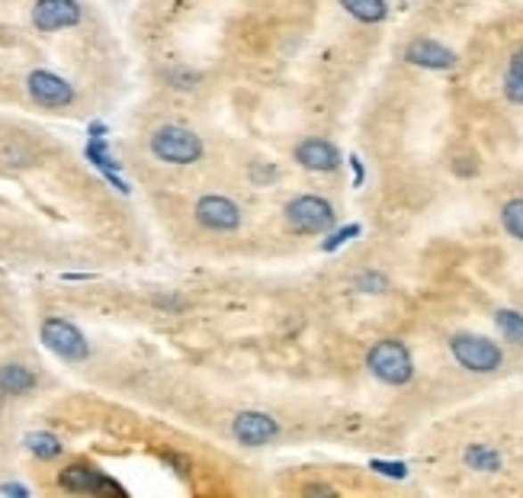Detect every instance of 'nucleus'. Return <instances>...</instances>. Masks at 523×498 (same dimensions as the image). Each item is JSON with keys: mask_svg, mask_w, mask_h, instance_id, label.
I'll return each mask as SVG.
<instances>
[{"mask_svg": "<svg viewBox=\"0 0 523 498\" xmlns=\"http://www.w3.org/2000/svg\"><path fill=\"white\" fill-rule=\"evenodd\" d=\"M450 351H453V357H456V363H462V367L472 369V373H491V369H498L501 361H504L501 347L494 344L491 337L469 335V331L450 337Z\"/></svg>", "mask_w": 523, "mask_h": 498, "instance_id": "6", "label": "nucleus"}, {"mask_svg": "<svg viewBox=\"0 0 523 498\" xmlns=\"http://www.w3.org/2000/svg\"><path fill=\"white\" fill-rule=\"evenodd\" d=\"M0 492H4V495H20V498L29 495V489H26V486H17V482H7V486H0Z\"/></svg>", "mask_w": 523, "mask_h": 498, "instance_id": "28", "label": "nucleus"}, {"mask_svg": "<svg viewBox=\"0 0 523 498\" xmlns=\"http://www.w3.org/2000/svg\"><path fill=\"white\" fill-rule=\"evenodd\" d=\"M0 389L7 395H29L36 389V373L23 363H4L0 367Z\"/></svg>", "mask_w": 523, "mask_h": 498, "instance_id": "14", "label": "nucleus"}, {"mask_svg": "<svg viewBox=\"0 0 523 498\" xmlns=\"http://www.w3.org/2000/svg\"><path fill=\"white\" fill-rule=\"evenodd\" d=\"M274 177H276L274 164H270V168H260V164L254 168V180H257V184H266V180H274Z\"/></svg>", "mask_w": 523, "mask_h": 498, "instance_id": "27", "label": "nucleus"}, {"mask_svg": "<svg viewBox=\"0 0 523 498\" xmlns=\"http://www.w3.org/2000/svg\"><path fill=\"white\" fill-rule=\"evenodd\" d=\"M356 235H360V225H344V228H340V232H334V235H331L328 241H324L322 248H324V251H338L340 245H344V241L356 238Z\"/></svg>", "mask_w": 523, "mask_h": 498, "instance_id": "23", "label": "nucleus"}, {"mask_svg": "<svg viewBox=\"0 0 523 498\" xmlns=\"http://www.w3.org/2000/svg\"><path fill=\"white\" fill-rule=\"evenodd\" d=\"M29 20L39 32L74 29L84 20V7L78 0H36L33 10H29Z\"/></svg>", "mask_w": 523, "mask_h": 498, "instance_id": "9", "label": "nucleus"}, {"mask_svg": "<svg viewBox=\"0 0 523 498\" xmlns=\"http://www.w3.org/2000/svg\"><path fill=\"white\" fill-rule=\"evenodd\" d=\"M39 337H42V344L49 347L55 357H61V361H68V363H81L90 357V344H87V337H84V331L78 328V325H71L68 319L49 315V319L39 325Z\"/></svg>", "mask_w": 523, "mask_h": 498, "instance_id": "3", "label": "nucleus"}, {"mask_svg": "<svg viewBox=\"0 0 523 498\" xmlns=\"http://www.w3.org/2000/svg\"><path fill=\"white\" fill-rule=\"evenodd\" d=\"M26 94L36 106L42 110H68L78 100V90H74L71 80H65L61 74L45 71V68H36L26 78Z\"/></svg>", "mask_w": 523, "mask_h": 498, "instance_id": "5", "label": "nucleus"}, {"mask_svg": "<svg viewBox=\"0 0 523 498\" xmlns=\"http://www.w3.org/2000/svg\"><path fill=\"white\" fill-rule=\"evenodd\" d=\"M148 148L161 164H196L202 158V138L196 136L193 129L177 126V122H168V126H158L148 138Z\"/></svg>", "mask_w": 523, "mask_h": 498, "instance_id": "1", "label": "nucleus"}, {"mask_svg": "<svg viewBox=\"0 0 523 498\" xmlns=\"http://www.w3.org/2000/svg\"><path fill=\"white\" fill-rule=\"evenodd\" d=\"M193 216H196V222H200L202 228H209V232H234V228L241 225V209H238V203L222 196V193H206V196H200Z\"/></svg>", "mask_w": 523, "mask_h": 498, "instance_id": "8", "label": "nucleus"}, {"mask_svg": "<svg viewBox=\"0 0 523 498\" xmlns=\"http://www.w3.org/2000/svg\"><path fill=\"white\" fill-rule=\"evenodd\" d=\"M232 434H234V441L244 444V447H264V444L276 441L280 425H276V418L266 415V411H238L232 421Z\"/></svg>", "mask_w": 523, "mask_h": 498, "instance_id": "10", "label": "nucleus"}, {"mask_svg": "<svg viewBox=\"0 0 523 498\" xmlns=\"http://www.w3.org/2000/svg\"><path fill=\"white\" fill-rule=\"evenodd\" d=\"M366 367L372 369V377L382 379L388 386H405L414 377V361H411V351L402 341H379L366 353Z\"/></svg>", "mask_w": 523, "mask_h": 498, "instance_id": "2", "label": "nucleus"}, {"mask_svg": "<svg viewBox=\"0 0 523 498\" xmlns=\"http://www.w3.org/2000/svg\"><path fill=\"white\" fill-rule=\"evenodd\" d=\"M504 94L511 104L523 106V48H517L507 64V78H504Z\"/></svg>", "mask_w": 523, "mask_h": 498, "instance_id": "18", "label": "nucleus"}, {"mask_svg": "<svg viewBox=\"0 0 523 498\" xmlns=\"http://www.w3.org/2000/svg\"><path fill=\"white\" fill-rule=\"evenodd\" d=\"M286 225L298 235H322L334 225V206L315 193H302L286 203Z\"/></svg>", "mask_w": 523, "mask_h": 498, "instance_id": "4", "label": "nucleus"}, {"mask_svg": "<svg viewBox=\"0 0 523 498\" xmlns=\"http://www.w3.org/2000/svg\"><path fill=\"white\" fill-rule=\"evenodd\" d=\"M26 450H29L36 460L49 463V460H58L61 453H65V444L49 431H33V434H26Z\"/></svg>", "mask_w": 523, "mask_h": 498, "instance_id": "15", "label": "nucleus"}, {"mask_svg": "<svg viewBox=\"0 0 523 498\" xmlns=\"http://www.w3.org/2000/svg\"><path fill=\"white\" fill-rule=\"evenodd\" d=\"M372 469L376 473H382V476H388V479H405L408 476V466L405 463H388V460H372Z\"/></svg>", "mask_w": 523, "mask_h": 498, "instance_id": "24", "label": "nucleus"}, {"mask_svg": "<svg viewBox=\"0 0 523 498\" xmlns=\"http://www.w3.org/2000/svg\"><path fill=\"white\" fill-rule=\"evenodd\" d=\"M494 325H498V331L511 341V344L523 347V315L520 312H514V309H498V312H494Z\"/></svg>", "mask_w": 523, "mask_h": 498, "instance_id": "19", "label": "nucleus"}, {"mask_svg": "<svg viewBox=\"0 0 523 498\" xmlns=\"http://www.w3.org/2000/svg\"><path fill=\"white\" fill-rule=\"evenodd\" d=\"M170 80H174V87L177 90H193L196 87V80H200V74H193V71H170Z\"/></svg>", "mask_w": 523, "mask_h": 498, "instance_id": "25", "label": "nucleus"}, {"mask_svg": "<svg viewBox=\"0 0 523 498\" xmlns=\"http://www.w3.org/2000/svg\"><path fill=\"white\" fill-rule=\"evenodd\" d=\"M161 460H164V463H168L177 476H190V460L180 457V453H161Z\"/></svg>", "mask_w": 523, "mask_h": 498, "instance_id": "26", "label": "nucleus"}, {"mask_svg": "<svg viewBox=\"0 0 523 498\" xmlns=\"http://www.w3.org/2000/svg\"><path fill=\"white\" fill-rule=\"evenodd\" d=\"M501 222H504V228L514 235V238L523 241V200L504 203V209H501Z\"/></svg>", "mask_w": 523, "mask_h": 498, "instance_id": "20", "label": "nucleus"}, {"mask_svg": "<svg viewBox=\"0 0 523 498\" xmlns=\"http://www.w3.org/2000/svg\"><path fill=\"white\" fill-rule=\"evenodd\" d=\"M354 286L360 289V293H386L388 280H386V277H382V273L370 270V273H363V277H356Z\"/></svg>", "mask_w": 523, "mask_h": 498, "instance_id": "22", "label": "nucleus"}, {"mask_svg": "<svg viewBox=\"0 0 523 498\" xmlns=\"http://www.w3.org/2000/svg\"><path fill=\"white\" fill-rule=\"evenodd\" d=\"M4 395H7V393H4V389H0V402H4Z\"/></svg>", "mask_w": 523, "mask_h": 498, "instance_id": "31", "label": "nucleus"}, {"mask_svg": "<svg viewBox=\"0 0 523 498\" xmlns=\"http://www.w3.org/2000/svg\"><path fill=\"white\" fill-rule=\"evenodd\" d=\"M350 164H354V170H356V187H360V184H363V164H360V158L354 154V158H350Z\"/></svg>", "mask_w": 523, "mask_h": 498, "instance_id": "30", "label": "nucleus"}, {"mask_svg": "<svg viewBox=\"0 0 523 498\" xmlns=\"http://www.w3.org/2000/svg\"><path fill=\"white\" fill-rule=\"evenodd\" d=\"M340 7L354 20H360V23H382L388 16L386 0H340Z\"/></svg>", "mask_w": 523, "mask_h": 498, "instance_id": "16", "label": "nucleus"}, {"mask_svg": "<svg viewBox=\"0 0 523 498\" xmlns=\"http://www.w3.org/2000/svg\"><path fill=\"white\" fill-rule=\"evenodd\" d=\"M466 466L469 469H478V473H498L501 469V457L494 447H485V444H472L466 447Z\"/></svg>", "mask_w": 523, "mask_h": 498, "instance_id": "17", "label": "nucleus"}, {"mask_svg": "<svg viewBox=\"0 0 523 498\" xmlns=\"http://www.w3.org/2000/svg\"><path fill=\"white\" fill-rule=\"evenodd\" d=\"M58 486L65 492H74V495H122V486L116 479L97 469L94 463H71L58 473Z\"/></svg>", "mask_w": 523, "mask_h": 498, "instance_id": "7", "label": "nucleus"}, {"mask_svg": "<svg viewBox=\"0 0 523 498\" xmlns=\"http://www.w3.org/2000/svg\"><path fill=\"white\" fill-rule=\"evenodd\" d=\"M308 495H334V489L331 486H322V482H315V486H306Z\"/></svg>", "mask_w": 523, "mask_h": 498, "instance_id": "29", "label": "nucleus"}, {"mask_svg": "<svg viewBox=\"0 0 523 498\" xmlns=\"http://www.w3.org/2000/svg\"><path fill=\"white\" fill-rule=\"evenodd\" d=\"M296 161L306 170L324 174V170H338L340 168V152L328 142V138H306V142H298Z\"/></svg>", "mask_w": 523, "mask_h": 498, "instance_id": "12", "label": "nucleus"}, {"mask_svg": "<svg viewBox=\"0 0 523 498\" xmlns=\"http://www.w3.org/2000/svg\"><path fill=\"white\" fill-rule=\"evenodd\" d=\"M87 158L94 161V164H97V168L103 170L106 177H110V184H113L116 190L129 193V184H126V180L119 177V161L110 154V145H106V138H100V136L90 138V142H87Z\"/></svg>", "mask_w": 523, "mask_h": 498, "instance_id": "13", "label": "nucleus"}, {"mask_svg": "<svg viewBox=\"0 0 523 498\" xmlns=\"http://www.w3.org/2000/svg\"><path fill=\"white\" fill-rule=\"evenodd\" d=\"M0 161H4L7 168H29V164H33V152L23 148L20 142H7L4 145V152H0Z\"/></svg>", "mask_w": 523, "mask_h": 498, "instance_id": "21", "label": "nucleus"}, {"mask_svg": "<svg viewBox=\"0 0 523 498\" xmlns=\"http://www.w3.org/2000/svg\"><path fill=\"white\" fill-rule=\"evenodd\" d=\"M405 58L411 64H418V68H427V71H450V68H456V52H450V48L434 39H414L405 48Z\"/></svg>", "mask_w": 523, "mask_h": 498, "instance_id": "11", "label": "nucleus"}]
</instances>
